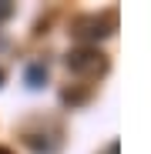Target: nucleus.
I'll return each mask as SVG.
<instances>
[{
  "mask_svg": "<svg viewBox=\"0 0 151 154\" xmlns=\"http://www.w3.org/2000/svg\"><path fill=\"white\" fill-rule=\"evenodd\" d=\"M67 67H71L74 74L87 77V74L104 70V57H101L94 47H77V50H71V54H67Z\"/></svg>",
  "mask_w": 151,
  "mask_h": 154,
  "instance_id": "f257e3e1",
  "label": "nucleus"
},
{
  "mask_svg": "<svg viewBox=\"0 0 151 154\" xmlns=\"http://www.w3.org/2000/svg\"><path fill=\"white\" fill-rule=\"evenodd\" d=\"M24 81H27V87H44V81H47V67L44 64H30L27 67V74H24Z\"/></svg>",
  "mask_w": 151,
  "mask_h": 154,
  "instance_id": "f03ea898",
  "label": "nucleus"
},
{
  "mask_svg": "<svg viewBox=\"0 0 151 154\" xmlns=\"http://www.w3.org/2000/svg\"><path fill=\"white\" fill-rule=\"evenodd\" d=\"M14 14V4H10V0H0V20H7Z\"/></svg>",
  "mask_w": 151,
  "mask_h": 154,
  "instance_id": "7ed1b4c3",
  "label": "nucleus"
},
{
  "mask_svg": "<svg viewBox=\"0 0 151 154\" xmlns=\"http://www.w3.org/2000/svg\"><path fill=\"white\" fill-rule=\"evenodd\" d=\"M0 87H4V70H0Z\"/></svg>",
  "mask_w": 151,
  "mask_h": 154,
  "instance_id": "20e7f679",
  "label": "nucleus"
},
{
  "mask_svg": "<svg viewBox=\"0 0 151 154\" xmlns=\"http://www.w3.org/2000/svg\"><path fill=\"white\" fill-rule=\"evenodd\" d=\"M0 154H10V151H7V147H0Z\"/></svg>",
  "mask_w": 151,
  "mask_h": 154,
  "instance_id": "39448f33",
  "label": "nucleus"
}]
</instances>
